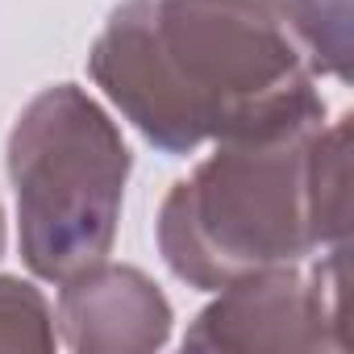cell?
Listing matches in <instances>:
<instances>
[{"label": "cell", "instance_id": "cell-1", "mask_svg": "<svg viewBox=\"0 0 354 354\" xmlns=\"http://www.w3.org/2000/svg\"><path fill=\"white\" fill-rule=\"evenodd\" d=\"M88 71L167 154L325 117L321 55L283 0H125Z\"/></svg>", "mask_w": 354, "mask_h": 354}, {"label": "cell", "instance_id": "cell-2", "mask_svg": "<svg viewBox=\"0 0 354 354\" xmlns=\"http://www.w3.org/2000/svg\"><path fill=\"white\" fill-rule=\"evenodd\" d=\"M325 117L213 142L217 150L180 180L154 221L158 254L201 292L350 246V225L321 201Z\"/></svg>", "mask_w": 354, "mask_h": 354}, {"label": "cell", "instance_id": "cell-3", "mask_svg": "<svg viewBox=\"0 0 354 354\" xmlns=\"http://www.w3.org/2000/svg\"><path fill=\"white\" fill-rule=\"evenodd\" d=\"M129 146L117 121L75 84L42 88L9 133L17 242L38 279L63 283L117 242Z\"/></svg>", "mask_w": 354, "mask_h": 354}, {"label": "cell", "instance_id": "cell-4", "mask_svg": "<svg viewBox=\"0 0 354 354\" xmlns=\"http://www.w3.org/2000/svg\"><path fill=\"white\" fill-rule=\"evenodd\" d=\"M346 250L267 267L221 288L184 333L188 350H346Z\"/></svg>", "mask_w": 354, "mask_h": 354}, {"label": "cell", "instance_id": "cell-5", "mask_svg": "<svg viewBox=\"0 0 354 354\" xmlns=\"http://www.w3.org/2000/svg\"><path fill=\"white\" fill-rule=\"evenodd\" d=\"M55 321L80 354H146L171 337L175 317L150 275L100 259L63 279Z\"/></svg>", "mask_w": 354, "mask_h": 354}, {"label": "cell", "instance_id": "cell-6", "mask_svg": "<svg viewBox=\"0 0 354 354\" xmlns=\"http://www.w3.org/2000/svg\"><path fill=\"white\" fill-rule=\"evenodd\" d=\"M0 350H21V354L55 350V313L46 296L13 275H0Z\"/></svg>", "mask_w": 354, "mask_h": 354}, {"label": "cell", "instance_id": "cell-7", "mask_svg": "<svg viewBox=\"0 0 354 354\" xmlns=\"http://www.w3.org/2000/svg\"><path fill=\"white\" fill-rule=\"evenodd\" d=\"M283 5L308 30L325 75L346 80V63H350V0H283Z\"/></svg>", "mask_w": 354, "mask_h": 354}, {"label": "cell", "instance_id": "cell-8", "mask_svg": "<svg viewBox=\"0 0 354 354\" xmlns=\"http://www.w3.org/2000/svg\"><path fill=\"white\" fill-rule=\"evenodd\" d=\"M5 242H9V230H5V209H0V254H5Z\"/></svg>", "mask_w": 354, "mask_h": 354}]
</instances>
